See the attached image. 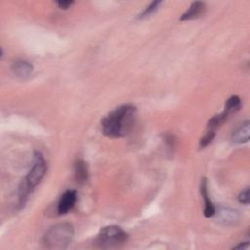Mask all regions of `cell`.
I'll list each match as a JSON object with an SVG mask.
<instances>
[{
	"label": "cell",
	"instance_id": "obj_4",
	"mask_svg": "<svg viewBox=\"0 0 250 250\" xmlns=\"http://www.w3.org/2000/svg\"><path fill=\"white\" fill-rule=\"evenodd\" d=\"M128 240V233L118 226H105L99 231L95 244L99 248L111 249L122 246Z\"/></svg>",
	"mask_w": 250,
	"mask_h": 250
},
{
	"label": "cell",
	"instance_id": "obj_2",
	"mask_svg": "<svg viewBox=\"0 0 250 250\" xmlns=\"http://www.w3.org/2000/svg\"><path fill=\"white\" fill-rule=\"evenodd\" d=\"M47 172V162L43 154L39 151H35L33 155V162L31 168L29 169L26 176L21 182L18 188V208L22 209L30 194L33 192L34 188L39 185V183L44 178Z\"/></svg>",
	"mask_w": 250,
	"mask_h": 250
},
{
	"label": "cell",
	"instance_id": "obj_3",
	"mask_svg": "<svg viewBox=\"0 0 250 250\" xmlns=\"http://www.w3.org/2000/svg\"><path fill=\"white\" fill-rule=\"evenodd\" d=\"M74 228L69 223H60L51 227L43 236V244L48 249H66L74 238Z\"/></svg>",
	"mask_w": 250,
	"mask_h": 250
},
{
	"label": "cell",
	"instance_id": "obj_1",
	"mask_svg": "<svg viewBox=\"0 0 250 250\" xmlns=\"http://www.w3.org/2000/svg\"><path fill=\"white\" fill-rule=\"evenodd\" d=\"M137 116V108L131 104L117 106L101 121L103 134L108 138L126 136L133 128Z\"/></svg>",
	"mask_w": 250,
	"mask_h": 250
},
{
	"label": "cell",
	"instance_id": "obj_13",
	"mask_svg": "<svg viewBox=\"0 0 250 250\" xmlns=\"http://www.w3.org/2000/svg\"><path fill=\"white\" fill-rule=\"evenodd\" d=\"M241 107V100L238 96L232 95L230 96L225 103L224 111L228 113L229 115H231L232 113L238 111Z\"/></svg>",
	"mask_w": 250,
	"mask_h": 250
},
{
	"label": "cell",
	"instance_id": "obj_18",
	"mask_svg": "<svg viewBox=\"0 0 250 250\" xmlns=\"http://www.w3.org/2000/svg\"><path fill=\"white\" fill-rule=\"evenodd\" d=\"M248 246H249V243L246 241V242H242V243H240V244L234 246L233 249H242V250H244V249H246Z\"/></svg>",
	"mask_w": 250,
	"mask_h": 250
},
{
	"label": "cell",
	"instance_id": "obj_14",
	"mask_svg": "<svg viewBox=\"0 0 250 250\" xmlns=\"http://www.w3.org/2000/svg\"><path fill=\"white\" fill-rule=\"evenodd\" d=\"M162 4V1H152L149 5H147L144 11L139 15V19H144L146 17H149L150 15H152L153 13H155L159 6Z\"/></svg>",
	"mask_w": 250,
	"mask_h": 250
},
{
	"label": "cell",
	"instance_id": "obj_7",
	"mask_svg": "<svg viewBox=\"0 0 250 250\" xmlns=\"http://www.w3.org/2000/svg\"><path fill=\"white\" fill-rule=\"evenodd\" d=\"M11 69H12V72L17 77L21 78V79H26L31 75L34 67L30 62H28L26 60L20 59V60H16L15 62H13V63L11 65Z\"/></svg>",
	"mask_w": 250,
	"mask_h": 250
},
{
	"label": "cell",
	"instance_id": "obj_11",
	"mask_svg": "<svg viewBox=\"0 0 250 250\" xmlns=\"http://www.w3.org/2000/svg\"><path fill=\"white\" fill-rule=\"evenodd\" d=\"M74 176L78 184H85L89 178L87 164L82 159H77L74 165Z\"/></svg>",
	"mask_w": 250,
	"mask_h": 250
},
{
	"label": "cell",
	"instance_id": "obj_8",
	"mask_svg": "<svg viewBox=\"0 0 250 250\" xmlns=\"http://www.w3.org/2000/svg\"><path fill=\"white\" fill-rule=\"evenodd\" d=\"M200 193L204 202V216L206 218H212L215 215V205L213 204L212 200L209 197L208 193V186H207V179L202 178L200 182Z\"/></svg>",
	"mask_w": 250,
	"mask_h": 250
},
{
	"label": "cell",
	"instance_id": "obj_5",
	"mask_svg": "<svg viewBox=\"0 0 250 250\" xmlns=\"http://www.w3.org/2000/svg\"><path fill=\"white\" fill-rule=\"evenodd\" d=\"M217 221L225 226L235 225L240 220V214L236 209L220 205L215 208V215Z\"/></svg>",
	"mask_w": 250,
	"mask_h": 250
},
{
	"label": "cell",
	"instance_id": "obj_6",
	"mask_svg": "<svg viewBox=\"0 0 250 250\" xmlns=\"http://www.w3.org/2000/svg\"><path fill=\"white\" fill-rule=\"evenodd\" d=\"M77 200V192L74 189L65 190L60 197L58 202V213L60 215H64L68 213L75 205Z\"/></svg>",
	"mask_w": 250,
	"mask_h": 250
},
{
	"label": "cell",
	"instance_id": "obj_15",
	"mask_svg": "<svg viewBox=\"0 0 250 250\" xmlns=\"http://www.w3.org/2000/svg\"><path fill=\"white\" fill-rule=\"evenodd\" d=\"M216 133H212V132H205V134L203 135V137L200 139L199 141V147L200 148H204L206 147L214 139Z\"/></svg>",
	"mask_w": 250,
	"mask_h": 250
},
{
	"label": "cell",
	"instance_id": "obj_16",
	"mask_svg": "<svg viewBox=\"0 0 250 250\" xmlns=\"http://www.w3.org/2000/svg\"><path fill=\"white\" fill-rule=\"evenodd\" d=\"M238 200L240 203H243V204L249 203V188H246L240 191L238 195Z\"/></svg>",
	"mask_w": 250,
	"mask_h": 250
},
{
	"label": "cell",
	"instance_id": "obj_17",
	"mask_svg": "<svg viewBox=\"0 0 250 250\" xmlns=\"http://www.w3.org/2000/svg\"><path fill=\"white\" fill-rule=\"evenodd\" d=\"M56 4L58 5V7L60 9H62V10H67L69 9L73 4H74V1H69V0H66V1H57Z\"/></svg>",
	"mask_w": 250,
	"mask_h": 250
},
{
	"label": "cell",
	"instance_id": "obj_9",
	"mask_svg": "<svg viewBox=\"0 0 250 250\" xmlns=\"http://www.w3.org/2000/svg\"><path fill=\"white\" fill-rule=\"evenodd\" d=\"M250 134V122L249 120H245L241 124H239L231 134V140L235 144H245L249 141Z\"/></svg>",
	"mask_w": 250,
	"mask_h": 250
},
{
	"label": "cell",
	"instance_id": "obj_12",
	"mask_svg": "<svg viewBox=\"0 0 250 250\" xmlns=\"http://www.w3.org/2000/svg\"><path fill=\"white\" fill-rule=\"evenodd\" d=\"M229 114L226 113L224 110L219 113V114H216L214 115L213 117H211L207 123V128H206V131L207 132H212V133H216V130L222 125L224 124L228 118H229Z\"/></svg>",
	"mask_w": 250,
	"mask_h": 250
},
{
	"label": "cell",
	"instance_id": "obj_10",
	"mask_svg": "<svg viewBox=\"0 0 250 250\" xmlns=\"http://www.w3.org/2000/svg\"><path fill=\"white\" fill-rule=\"evenodd\" d=\"M206 9V5L204 2L201 1H195L190 4V6L188 8V10L182 14L180 17V21H189L196 19L199 17Z\"/></svg>",
	"mask_w": 250,
	"mask_h": 250
}]
</instances>
